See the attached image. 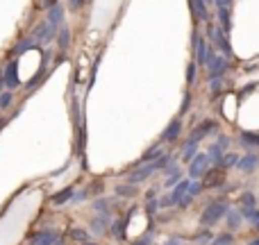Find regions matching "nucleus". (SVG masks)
<instances>
[{
  "instance_id": "nucleus-40",
  "label": "nucleus",
  "mask_w": 259,
  "mask_h": 245,
  "mask_svg": "<svg viewBox=\"0 0 259 245\" xmlns=\"http://www.w3.org/2000/svg\"><path fill=\"white\" fill-rule=\"evenodd\" d=\"M193 200H196V198H193V195H189V193H187V195H184L182 200L178 202V207H180V209H189V207H191V202H193Z\"/></svg>"
},
{
  "instance_id": "nucleus-47",
  "label": "nucleus",
  "mask_w": 259,
  "mask_h": 245,
  "mask_svg": "<svg viewBox=\"0 0 259 245\" xmlns=\"http://www.w3.org/2000/svg\"><path fill=\"white\" fill-rule=\"evenodd\" d=\"M205 3H207V5H214V3H216V0H205Z\"/></svg>"
},
{
  "instance_id": "nucleus-16",
  "label": "nucleus",
  "mask_w": 259,
  "mask_h": 245,
  "mask_svg": "<svg viewBox=\"0 0 259 245\" xmlns=\"http://www.w3.org/2000/svg\"><path fill=\"white\" fill-rule=\"evenodd\" d=\"M239 143H241L243 148H248V150H255V148H259V132L243 129V132L239 134Z\"/></svg>"
},
{
  "instance_id": "nucleus-29",
  "label": "nucleus",
  "mask_w": 259,
  "mask_h": 245,
  "mask_svg": "<svg viewBox=\"0 0 259 245\" xmlns=\"http://www.w3.org/2000/svg\"><path fill=\"white\" fill-rule=\"evenodd\" d=\"M239 209H241L243 218L250 220V223L257 227V232H259V209H257V207H252V209H243V207H239Z\"/></svg>"
},
{
  "instance_id": "nucleus-43",
  "label": "nucleus",
  "mask_w": 259,
  "mask_h": 245,
  "mask_svg": "<svg viewBox=\"0 0 259 245\" xmlns=\"http://www.w3.org/2000/svg\"><path fill=\"white\" fill-rule=\"evenodd\" d=\"M164 245H182V238H180V236H170Z\"/></svg>"
},
{
  "instance_id": "nucleus-11",
  "label": "nucleus",
  "mask_w": 259,
  "mask_h": 245,
  "mask_svg": "<svg viewBox=\"0 0 259 245\" xmlns=\"http://www.w3.org/2000/svg\"><path fill=\"white\" fill-rule=\"evenodd\" d=\"M109 227H112V218H107V216H94L89 223V229L96 234V236L109 234Z\"/></svg>"
},
{
  "instance_id": "nucleus-22",
  "label": "nucleus",
  "mask_w": 259,
  "mask_h": 245,
  "mask_svg": "<svg viewBox=\"0 0 259 245\" xmlns=\"http://www.w3.org/2000/svg\"><path fill=\"white\" fill-rule=\"evenodd\" d=\"M68 238L71 241H75V243H89L91 241V232H87V229H82V227H73V229H68Z\"/></svg>"
},
{
  "instance_id": "nucleus-21",
  "label": "nucleus",
  "mask_w": 259,
  "mask_h": 245,
  "mask_svg": "<svg viewBox=\"0 0 259 245\" xmlns=\"http://www.w3.org/2000/svg\"><path fill=\"white\" fill-rule=\"evenodd\" d=\"M225 223H228L230 229H239V227H241V223H243L241 209H230L228 216H225Z\"/></svg>"
},
{
  "instance_id": "nucleus-31",
  "label": "nucleus",
  "mask_w": 259,
  "mask_h": 245,
  "mask_svg": "<svg viewBox=\"0 0 259 245\" xmlns=\"http://www.w3.org/2000/svg\"><path fill=\"white\" fill-rule=\"evenodd\" d=\"M209 245H234V236L230 232H223V234H219V236H214V241Z\"/></svg>"
},
{
  "instance_id": "nucleus-17",
  "label": "nucleus",
  "mask_w": 259,
  "mask_h": 245,
  "mask_svg": "<svg viewBox=\"0 0 259 245\" xmlns=\"http://www.w3.org/2000/svg\"><path fill=\"white\" fill-rule=\"evenodd\" d=\"M219 27L230 36V32H232V9L219 7Z\"/></svg>"
},
{
  "instance_id": "nucleus-36",
  "label": "nucleus",
  "mask_w": 259,
  "mask_h": 245,
  "mask_svg": "<svg viewBox=\"0 0 259 245\" xmlns=\"http://www.w3.org/2000/svg\"><path fill=\"white\" fill-rule=\"evenodd\" d=\"M196 73H198V64L191 62V64H189V68H187V84L189 86H191L193 80H196Z\"/></svg>"
},
{
  "instance_id": "nucleus-44",
  "label": "nucleus",
  "mask_w": 259,
  "mask_h": 245,
  "mask_svg": "<svg viewBox=\"0 0 259 245\" xmlns=\"http://www.w3.org/2000/svg\"><path fill=\"white\" fill-rule=\"evenodd\" d=\"M68 5H71L73 9H82V5H84V0H68Z\"/></svg>"
},
{
  "instance_id": "nucleus-28",
  "label": "nucleus",
  "mask_w": 259,
  "mask_h": 245,
  "mask_svg": "<svg viewBox=\"0 0 259 245\" xmlns=\"http://www.w3.org/2000/svg\"><path fill=\"white\" fill-rule=\"evenodd\" d=\"M239 164V155H232V152H228V155H223V159H221V168L228 170V168H237Z\"/></svg>"
},
{
  "instance_id": "nucleus-33",
  "label": "nucleus",
  "mask_w": 259,
  "mask_h": 245,
  "mask_svg": "<svg viewBox=\"0 0 259 245\" xmlns=\"http://www.w3.org/2000/svg\"><path fill=\"white\" fill-rule=\"evenodd\" d=\"M223 77H211L209 80V89H211V93H214V98H219V93L223 91Z\"/></svg>"
},
{
  "instance_id": "nucleus-14",
  "label": "nucleus",
  "mask_w": 259,
  "mask_h": 245,
  "mask_svg": "<svg viewBox=\"0 0 259 245\" xmlns=\"http://www.w3.org/2000/svg\"><path fill=\"white\" fill-rule=\"evenodd\" d=\"M46 21L50 23V25L55 27V30H59V27H64V7L62 5H53V7L48 9V18Z\"/></svg>"
},
{
  "instance_id": "nucleus-19",
  "label": "nucleus",
  "mask_w": 259,
  "mask_h": 245,
  "mask_svg": "<svg viewBox=\"0 0 259 245\" xmlns=\"http://www.w3.org/2000/svg\"><path fill=\"white\" fill-rule=\"evenodd\" d=\"M55 39H57V48L62 50V53H66L68 45H71V30H68L66 25L59 27V30H57V36H55Z\"/></svg>"
},
{
  "instance_id": "nucleus-25",
  "label": "nucleus",
  "mask_w": 259,
  "mask_h": 245,
  "mask_svg": "<svg viewBox=\"0 0 259 245\" xmlns=\"http://www.w3.org/2000/svg\"><path fill=\"white\" fill-rule=\"evenodd\" d=\"M239 207H243V209H252V207H257V195L250 191L241 193V198H239Z\"/></svg>"
},
{
  "instance_id": "nucleus-34",
  "label": "nucleus",
  "mask_w": 259,
  "mask_h": 245,
  "mask_svg": "<svg viewBox=\"0 0 259 245\" xmlns=\"http://www.w3.org/2000/svg\"><path fill=\"white\" fill-rule=\"evenodd\" d=\"M182 173H175V175H168V177H166V182H164V186L166 188H173V186H178L180 182H182Z\"/></svg>"
},
{
  "instance_id": "nucleus-13",
  "label": "nucleus",
  "mask_w": 259,
  "mask_h": 245,
  "mask_svg": "<svg viewBox=\"0 0 259 245\" xmlns=\"http://www.w3.org/2000/svg\"><path fill=\"white\" fill-rule=\"evenodd\" d=\"M189 5H191V12H193V16H196V21L209 23V9H207L205 0H189Z\"/></svg>"
},
{
  "instance_id": "nucleus-41",
  "label": "nucleus",
  "mask_w": 259,
  "mask_h": 245,
  "mask_svg": "<svg viewBox=\"0 0 259 245\" xmlns=\"http://www.w3.org/2000/svg\"><path fill=\"white\" fill-rule=\"evenodd\" d=\"M87 198H89V191H80V193H75V195H73V200H71V202H75V205H80V202H84Z\"/></svg>"
},
{
  "instance_id": "nucleus-46",
  "label": "nucleus",
  "mask_w": 259,
  "mask_h": 245,
  "mask_svg": "<svg viewBox=\"0 0 259 245\" xmlns=\"http://www.w3.org/2000/svg\"><path fill=\"white\" fill-rule=\"evenodd\" d=\"M248 245H259V236L255 238V241H250V243H248Z\"/></svg>"
},
{
  "instance_id": "nucleus-42",
  "label": "nucleus",
  "mask_w": 259,
  "mask_h": 245,
  "mask_svg": "<svg viewBox=\"0 0 259 245\" xmlns=\"http://www.w3.org/2000/svg\"><path fill=\"white\" fill-rule=\"evenodd\" d=\"M232 3L234 0H216V5H219V7H225V9H232Z\"/></svg>"
},
{
  "instance_id": "nucleus-24",
  "label": "nucleus",
  "mask_w": 259,
  "mask_h": 245,
  "mask_svg": "<svg viewBox=\"0 0 259 245\" xmlns=\"http://www.w3.org/2000/svg\"><path fill=\"white\" fill-rule=\"evenodd\" d=\"M114 193H116L118 198H134L137 195V186H134V184H118L116 188H114Z\"/></svg>"
},
{
  "instance_id": "nucleus-2",
  "label": "nucleus",
  "mask_w": 259,
  "mask_h": 245,
  "mask_svg": "<svg viewBox=\"0 0 259 245\" xmlns=\"http://www.w3.org/2000/svg\"><path fill=\"white\" fill-rule=\"evenodd\" d=\"M30 245H66L64 234L57 229H41V232H32L27 236Z\"/></svg>"
},
{
  "instance_id": "nucleus-7",
  "label": "nucleus",
  "mask_w": 259,
  "mask_h": 245,
  "mask_svg": "<svg viewBox=\"0 0 259 245\" xmlns=\"http://www.w3.org/2000/svg\"><path fill=\"white\" fill-rule=\"evenodd\" d=\"M55 36H57V30H55L48 21L39 23V25L34 27V32H32V39L36 41V45H39V48H41V45H46V43H50Z\"/></svg>"
},
{
  "instance_id": "nucleus-23",
  "label": "nucleus",
  "mask_w": 259,
  "mask_h": 245,
  "mask_svg": "<svg viewBox=\"0 0 259 245\" xmlns=\"http://www.w3.org/2000/svg\"><path fill=\"white\" fill-rule=\"evenodd\" d=\"M196 155H198V143L196 141H189V138H187V141H184V148H182V161H187V164H189V161H191Z\"/></svg>"
},
{
  "instance_id": "nucleus-6",
  "label": "nucleus",
  "mask_w": 259,
  "mask_h": 245,
  "mask_svg": "<svg viewBox=\"0 0 259 245\" xmlns=\"http://www.w3.org/2000/svg\"><path fill=\"white\" fill-rule=\"evenodd\" d=\"M216 132H219V121H214V118H209V121H205V123L196 125V127L191 129V134H189V141H196V143H200L202 138L211 136V134H216Z\"/></svg>"
},
{
  "instance_id": "nucleus-12",
  "label": "nucleus",
  "mask_w": 259,
  "mask_h": 245,
  "mask_svg": "<svg viewBox=\"0 0 259 245\" xmlns=\"http://www.w3.org/2000/svg\"><path fill=\"white\" fill-rule=\"evenodd\" d=\"M219 184H223V168H221V166H214V168H209L207 175L202 177V186L214 188V186H219Z\"/></svg>"
},
{
  "instance_id": "nucleus-3",
  "label": "nucleus",
  "mask_w": 259,
  "mask_h": 245,
  "mask_svg": "<svg viewBox=\"0 0 259 245\" xmlns=\"http://www.w3.org/2000/svg\"><path fill=\"white\" fill-rule=\"evenodd\" d=\"M211 168V159L207 152H198L191 161H189V179H202L207 175V170Z\"/></svg>"
},
{
  "instance_id": "nucleus-27",
  "label": "nucleus",
  "mask_w": 259,
  "mask_h": 245,
  "mask_svg": "<svg viewBox=\"0 0 259 245\" xmlns=\"http://www.w3.org/2000/svg\"><path fill=\"white\" fill-rule=\"evenodd\" d=\"M193 241H196V245H209L211 241H214V234L205 227V229H200V232L193 236Z\"/></svg>"
},
{
  "instance_id": "nucleus-4",
  "label": "nucleus",
  "mask_w": 259,
  "mask_h": 245,
  "mask_svg": "<svg viewBox=\"0 0 259 245\" xmlns=\"http://www.w3.org/2000/svg\"><path fill=\"white\" fill-rule=\"evenodd\" d=\"M139 211V207H132L130 211H125V214L121 216V218L112 220V227H109V234H112L114 238H118V241H125L127 238V225L130 220H132V216Z\"/></svg>"
},
{
  "instance_id": "nucleus-37",
  "label": "nucleus",
  "mask_w": 259,
  "mask_h": 245,
  "mask_svg": "<svg viewBox=\"0 0 259 245\" xmlns=\"http://www.w3.org/2000/svg\"><path fill=\"white\" fill-rule=\"evenodd\" d=\"M189 109H191V91H187V93H184L182 107H180V116H184V114H189Z\"/></svg>"
},
{
  "instance_id": "nucleus-26",
  "label": "nucleus",
  "mask_w": 259,
  "mask_h": 245,
  "mask_svg": "<svg viewBox=\"0 0 259 245\" xmlns=\"http://www.w3.org/2000/svg\"><path fill=\"white\" fill-rule=\"evenodd\" d=\"M207 155H209V159H211V166H219V164H221V159H223V155H225V152L221 150V148L216 145V143H211V145H209V150H207Z\"/></svg>"
},
{
  "instance_id": "nucleus-39",
  "label": "nucleus",
  "mask_w": 259,
  "mask_h": 245,
  "mask_svg": "<svg viewBox=\"0 0 259 245\" xmlns=\"http://www.w3.org/2000/svg\"><path fill=\"white\" fill-rule=\"evenodd\" d=\"M214 143H216V145H219V148H221V150H223V152H225V150H228V148H230V136H228V134H221V136H219V138H216V141H214Z\"/></svg>"
},
{
  "instance_id": "nucleus-10",
  "label": "nucleus",
  "mask_w": 259,
  "mask_h": 245,
  "mask_svg": "<svg viewBox=\"0 0 259 245\" xmlns=\"http://www.w3.org/2000/svg\"><path fill=\"white\" fill-rule=\"evenodd\" d=\"M237 168L241 170V173H255V170L259 168V155L257 152H248V155L239 157Z\"/></svg>"
},
{
  "instance_id": "nucleus-48",
  "label": "nucleus",
  "mask_w": 259,
  "mask_h": 245,
  "mask_svg": "<svg viewBox=\"0 0 259 245\" xmlns=\"http://www.w3.org/2000/svg\"><path fill=\"white\" fill-rule=\"evenodd\" d=\"M82 245H98V243H91V241H89V243H82Z\"/></svg>"
},
{
  "instance_id": "nucleus-35",
  "label": "nucleus",
  "mask_w": 259,
  "mask_h": 245,
  "mask_svg": "<svg viewBox=\"0 0 259 245\" xmlns=\"http://www.w3.org/2000/svg\"><path fill=\"white\" fill-rule=\"evenodd\" d=\"M152 236H155V227H150V232L143 234L141 238H137L132 245H152Z\"/></svg>"
},
{
  "instance_id": "nucleus-32",
  "label": "nucleus",
  "mask_w": 259,
  "mask_h": 245,
  "mask_svg": "<svg viewBox=\"0 0 259 245\" xmlns=\"http://www.w3.org/2000/svg\"><path fill=\"white\" fill-rule=\"evenodd\" d=\"M14 103V93L12 91H3L0 93V112H5V109H9Z\"/></svg>"
},
{
  "instance_id": "nucleus-8",
  "label": "nucleus",
  "mask_w": 259,
  "mask_h": 245,
  "mask_svg": "<svg viewBox=\"0 0 259 245\" xmlns=\"http://www.w3.org/2000/svg\"><path fill=\"white\" fill-rule=\"evenodd\" d=\"M3 77H5V86H7V91H14V89H18V86H21V80H18V62H16V59H12V62L3 68Z\"/></svg>"
},
{
  "instance_id": "nucleus-1",
  "label": "nucleus",
  "mask_w": 259,
  "mask_h": 245,
  "mask_svg": "<svg viewBox=\"0 0 259 245\" xmlns=\"http://www.w3.org/2000/svg\"><path fill=\"white\" fill-rule=\"evenodd\" d=\"M228 211H230L228 200H225V198H216L214 202H209V205L202 209V214H200V225H202V227H211V225L221 223V220L228 216Z\"/></svg>"
},
{
  "instance_id": "nucleus-38",
  "label": "nucleus",
  "mask_w": 259,
  "mask_h": 245,
  "mask_svg": "<svg viewBox=\"0 0 259 245\" xmlns=\"http://www.w3.org/2000/svg\"><path fill=\"white\" fill-rule=\"evenodd\" d=\"M202 191H205L202 182H191V186H189V195H193V198H198Z\"/></svg>"
},
{
  "instance_id": "nucleus-45",
  "label": "nucleus",
  "mask_w": 259,
  "mask_h": 245,
  "mask_svg": "<svg viewBox=\"0 0 259 245\" xmlns=\"http://www.w3.org/2000/svg\"><path fill=\"white\" fill-rule=\"evenodd\" d=\"M3 86H5V77H3V68H0V93H3Z\"/></svg>"
},
{
  "instance_id": "nucleus-30",
  "label": "nucleus",
  "mask_w": 259,
  "mask_h": 245,
  "mask_svg": "<svg viewBox=\"0 0 259 245\" xmlns=\"http://www.w3.org/2000/svg\"><path fill=\"white\" fill-rule=\"evenodd\" d=\"M157 209H159V200L157 198H152V200H146V216H148V220H155V216H157Z\"/></svg>"
},
{
  "instance_id": "nucleus-20",
  "label": "nucleus",
  "mask_w": 259,
  "mask_h": 245,
  "mask_svg": "<svg viewBox=\"0 0 259 245\" xmlns=\"http://www.w3.org/2000/svg\"><path fill=\"white\" fill-rule=\"evenodd\" d=\"M30 50H39V45H36V41L32 39V36H30V39H23V41H18V43L14 45V50H12V53L18 57V55H25V53H30Z\"/></svg>"
},
{
  "instance_id": "nucleus-18",
  "label": "nucleus",
  "mask_w": 259,
  "mask_h": 245,
  "mask_svg": "<svg viewBox=\"0 0 259 245\" xmlns=\"http://www.w3.org/2000/svg\"><path fill=\"white\" fill-rule=\"evenodd\" d=\"M94 211L96 216H107V218H112V202L107 200V198H98V200H94Z\"/></svg>"
},
{
  "instance_id": "nucleus-5",
  "label": "nucleus",
  "mask_w": 259,
  "mask_h": 245,
  "mask_svg": "<svg viewBox=\"0 0 259 245\" xmlns=\"http://www.w3.org/2000/svg\"><path fill=\"white\" fill-rule=\"evenodd\" d=\"M205 68H207L209 80H211V77H225V75H228V71H230V59L223 57L221 53H214L209 57V64H207Z\"/></svg>"
},
{
  "instance_id": "nucleus-15",
  "label": "nucleus",
  "mask_w": 259,
  "mask_h": 245,
  "mask_svg": "<svg viewBox=\"0 0 259 245\" xmlns=\"http://www.w3.org/2000/svg\"><path fill=\"white\" fill-rule=\"evenodd\" d=\"M73 195H75V186H64L62 191H57L50 198V202H53L55 207H62V205H66V202H71Z\"/></svg>"
},
{
  "instance_id": "nucleus-9",
  "label": "nucleus",
  "mask_w": 259,
  "mask_h": 245,
  "mask_svg": "<svg viewBox=\"0 0 259 245\" xmlns=\"http://www.w3.org/2000/svg\"><path fill=\"white\" fill-rule=\"evenodd\" d=\"M180 134H182V118H173L168 125H166V129L161 132V143H175L180 138Z\"/></svg>"
}]
</instances>
